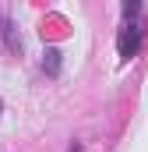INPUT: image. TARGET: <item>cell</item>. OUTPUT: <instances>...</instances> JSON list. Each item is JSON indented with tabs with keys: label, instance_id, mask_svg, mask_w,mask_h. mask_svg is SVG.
<instances>
[{
	"label": "cell",
	"instance_id": "cell-2",
	"mask_svg": "<svg viewBox=\"0 0 148 152\" xmlns=\"http://www.w3.org/2000/svg\"><path fill=\"white\" fill-rule=\"evenodd\" d=\"M42 67H46L49 75H60V50H53V46H49V50L42 53Z\"/></svg>",
	"mask_w": 148,
	"mask_h": 152
},
{
	"label": "cell",
	"instance_id": "cell-3",
	"mask_svg": "<svg viewBox=\"0 0 148 152\" xmlns=\"http://www.w3.org/2000/svg\"><path fill=\"white\" fill-rule=\"evenodd\" d=\"M138 11H141V0H123V18H127V21L138 18Z\"/></svg>",
	"mask_w": 148,
	"mask_h": 152
},
{
	"label": "cell",
	"instance_id": "cell-4",
	"mask_svg": "<svg viewBox=\"0 0 148 152\" xmlns=\"http://www.w3.org/2000/svg\"><path fill=\"white\" fill-rule=\"evenodd\" d=\"M7 36V21H4V14H0V39Z\"/></svg>",
	"mask_w": 148,
	"mask_h": 152
},
{
	"label": "cell",
	"instance_id": "cell-6",
	"mask_svg": "<svg viewBox=\"0 0 148 152\" xmlns=\"http://www.w3.org/2000/svg\"><path fill=\"white\" fill-rule=\"evenodd\" d=\"M0 106H4V103H0Z\"/></svg>",
	"mask_w": 148,
	"mask_h": 152
},
{
	"label": "cell",
	"instance_id": "cell-5",
	"mask_svg": "<svg viewBox=\"0 0 148 152\" xmlns=\"http://www.w3.org/2000/svg\"><path fill=\"white\" fill-rule=\"evenodd\" d=\"M67 152H81V145H78V142H74V145H71V149H67Z\"/></svg>",
	"mask_w": 148,
	"mask_h": 152
},
{
	"label": "cell",
	"instance_id": "cell-1",
	"mask_svg": "<svg viewBox=\"0 0 148 152\" xmlns=\"http://www.w3.org/2000/svg\"><path fill=\"white\" fill-rule=\"evenodd\" d=\"M116 50H120V60H131V57H138V50H141V21H138V18H131V21L123 25Z\"/></svg>",
	"mask_w": 148,
	"mask_h": 152
}]
</instances>
